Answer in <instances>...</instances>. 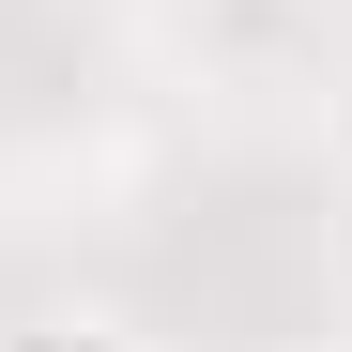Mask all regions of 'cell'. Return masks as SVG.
Masks as SVG:
<instances>
[{
    "label": "cell",
    "instance_id": "1",
    "mask_svg": "<svg viewBox=\"0 0 352 352\" xmlns=\"http://www.w3.org/2000/svg\"><path fill=\"white\" fill-rule=\"evenodd\" d=\"M0 352H153L138 322H107V307H62V322H16Z\"/></svg>",
    "mask_w": 352,
    "mask_h": 352
}]
</instances>
